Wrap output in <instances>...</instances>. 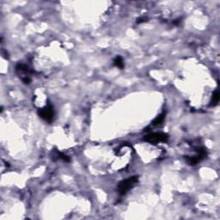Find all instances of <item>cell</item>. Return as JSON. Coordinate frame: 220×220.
Instances as JSON below:
<instances>
[{"label":"cell","mask_w":220,"mask_h":220,"mask_svg":"<svg viewBox=\"0 0 220 220\" xmlns=\"http://www.w3.org/2000/svg\"><path fill=\"white\" fill-rule=\"evenodd\" d=\"M164 117H165V113H163L162 114H160L157 118H156L154 119V121L152 122V125H157L161 124L163 121V119H164Z\"/></svg>","instance_id":"ba28073f"},{"label":"cell","mask_w":220,"mask_h":220,"mask_svg":"<svg viewBox=\"0 0 220 220\" xmlns=\"http://www.w3.org/2000/svg\"><path fill=\"white\" fill-rule=\"evenodd\" d=\"M16 70L17 72H20V73H25L26 75H29L30 73H33L34 72H32L31 70L29 69V66H27L26 65H23V64H18L17 67H16Z\"/></svg>","instance_id":"5b68a950"},{"label":"cell","mask_w":220,"mask_h":220,"mask_svg":"<svg viewBox=\"0 0 220 220\" xmlns=\"http://www.w3.org/2000/svg\"><path fill=\"white\" fill-rule=\"evenodd\" d=\"M220 100V94H219V91L218 90H216L214 93H213V95H212V100H211V104H210V106L211 107H215L216 105H218V101Z\"/></svg>","instance_id":"8992f818"},{"label":"cell","mask_w":220,"mask_h":220,"mask_svg":"<svg viewBox=\"0 0 220 220\" xmlns=\"http://www.w3.org/2000/svg\"><path fill=\"white\" fill-rule=\"evenodd\" d=\"M59 156H60V157L62 159L63 161H65V162H70L71 161V159H70V157L68 156H66V155H65L64 153H61V152H59Z\"/></svg>","instance_id":"9c48e42d"},{"label":"cell","mask_w":220,"mask_h":220,"mask_svg":"<svg viewBox=\"0 0 220 220\" xmlns=\"http://www.w3.org/2000/svg\"><path fill=\"white\" fill-rule=\"evenodd\" d=\"M206 156V150H205V148H199L197 150L196 156H186L185 159L189 165L193 166V165H195L197 163H199L200 162H201Z\"/></svg>","instance_id":"277c9868"},{"label":"cell","mask_w":220,"mask_h":220,"mask_svg":"<svg viewBox=\"0 0 220 220\" xmlns=\"http://www.w3.org/2000/svg\"><path fill=\"white\" fill-rule=\"evenodd\" d=\"M23 82L25 84H29L31 83V79H30L29 77H23Z\"/></svg>","instance_id":"30bf717a"},{"label":"cell","mask_w":220,"mask_h":220,"mask_svg":"<svg viewBox=\"0 0 220 220\" xmlns=\"http://www.w3.org/2000/svg\"><path fill=\"white\" fill-rule=\"evenodd\" d=\"M144 21H145L144 18H139L137 20V23H144Z\"/></svg>","instance_id":"8fae6325"},{"label":"cell","mask_w":220,"mask_h":220,"mask_svg":"<svg viewBox=\"0 0 220 220\" xmlns=\"http://www.w3.org/2000/svg\"><path fill=\"white\" fill-rule=\"evenodd\" d=\"M113 65L115 66H117L119 69H123L124 68V61H123V59L120 56H117L113 60Z\"/></svg>","instance_id":"52a82bcc"},{"label":"cell","mask_w":220,"mask_h":220,"mask_svg":"<svg viewBox=\"0 0 220 220\" xmlns=\"http://www.w3.org/2000/svg\"><path fill=\"white\" fill-rule=\"evenodd\" d=\"M169 139V136L167 133L164 132H154L150 133L148 135L144 136L143 138L144 141L150 144H157L161 142H166Z\"/></svg>","instance_id":"7a4b0ae2"},{"label":"cell","mask_w":220,"mask_h":220,"mask_svg":"<svg viewBox=\"0 0 220 220\" xmlns=\"http://www.w3.org/2000/svg\"><path fill=\"white\" fill-rule=\"evenodd\" d=\"M38 115L47 122H52L54 118V107H52L51 104H48L46 107L38 110Z\"/></svg>","instance_id":"3957f363"},{"label":"cell","mask_w":220,"mask_h":220,"mask_svg":"<svg viewBox=\"0 0 220 220\" xmlns=\"http://www.w3.org/2000/svg\"><path fill=\"white\" fill-rule=\"evenodd\" d=\"M138 181V176H132L129 178H126L123 181H121L118 185V191L119 195H125L128 191L132 189L135 184H137Z\"/></svg>","instance_id":"6da1fadb"}]
</instances>
